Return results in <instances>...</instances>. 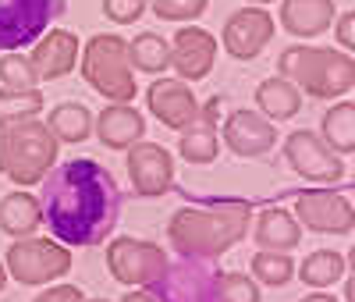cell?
I'll return each mask as SVG.
<instances>
[{
  "label": "cell",
  "instance_id": "ffe728a7",
  "mask_svg": "<svg viewBox=\"0 0 355 302\" xmlns=\"http://www.w3.org/2000/svg\"><path fill=\"white\" fill-rule=\"evenodd\" d=\"M252 274L259 285H270V288H284L295 274V260L284 253H256L252 256Z\"/></svg>",
  "mask_w": 355,
  "mask_h": 302
},
{
  "label": "cell",
  "instance_id": "e0dca14e",
  "mask_svg": "<svg viewBox=\"0 0 355 302\" xmlns=\"http://www.w3.org/2000/svg\"><path fill=\"white\" fill-rule=\"evenodd\" d=\"M139 132H142V117L135 110H128V107H110L100 117V139L110 149L128 146L132 139H139Z\"/></svg>",
  "mask_w": 355,
  "mask_h": 302
},
{
  "label": "cell",
  "instance_id": "ac0fdd59",
  "mask_svg": "<svg viewBox=\"0 0 355 302\" xmlns=\"http://www.w3.org/2000/svg\"><path fill=\"white\" fill-rule=\"evenodd\" d=\"M327 18H331L327 0H288V8H284V22L291 25V33H299V36L323 33Z\"/></svg>",
  "mask_w": 355,
  "mask_h": 302
},
{
  "label": "cell",
  "instance_id": "ba28073f",
  "mask_svg": "<svg viewBox=\"0 0 355 302\" xmlns=\"http://www.w3.org/2000/svg\"><path fill=\"white\" fill-rule=\"evenodd\" d=\"M288 157H291L295 171L306 174V178H313V181H334V178L345 174L341 164H338L334 157H327V153L316 146L313 132H295V135L288 139Z\"/></svg>",
  "mask_w": 355,
  "mask_h": 302
},
{
  "label": "cell",
  "instance_id": "7a4b0ae2",
  "mask_svg": "<svg viewBox=\"0 0 355 302\" xmlns=\"http://www.w3.org/2000/svg\"><path fill=\"white\" fill-rule=\"evenodd\" d=\"M68 11V0H0V50L33 47Z\"/></svg>",
  "mask_w": 355,
  "mask_h": 302
},
{
  "label": "cell",
  "instance_id": "9c48e42d",
  "mask_svg": "<svg viewBox=\"0 0 355 302\" xmlns=\"http://www.w3.org/2000/svg\"><path fill=\"white\" fill-rule=\"evenodd\" d=\"M128 171H132V181H135V189L142 196H160L167 189L174 167H171V160L160 153V149L139 146V149H132V157H128Z\"/></svg>",
  "mask_w": 355,
  "mask_h": 302
},
{
  "label": "cell",
  "instance_id": "4dcf8cb0",
  "mask_svg": "<svg viewBox=\"0 0 355 302\" xmlns=\"http://www.w3.org/2000/svg\"><path fill=\"white\" fill-rule=\"evenodd\" d=\"M121 302H160V299H157V292H153L150 285H146L142 292H128V295H125Z\"/></svg>",
  "mask_w": 355,
  "mask_h": 302
},
{
  "label": "cell",
  "instance_id": "f1b7e54d",
  "mask_svg": "<svg viewBox=\"0 0 355 302\" xmlns=\"http://www.w3.org/2000/svg\"><path fill=\"white\" fill-rule=\"evenodd\" d=\"M206 11V0H157L160 18H192Z\"/></svg>",
  "mask_w": 355,
  "mask_h": 302
},
{
  "label": "cell",
  "instance_id": "83f0119b",
  "mask_svg": "<svg viewBox=\"0 0 355 302\" xmlns=\"http://www.w3.org/2000/svg\"><path fill=\"white\" fill-rule=\"evenodd\" d=\"M0 78H4L8 85H15V89H28L36 82L33 68H28L21 57H4V60H0Z\"/></svg>",
  "mask_w": 355,
  "mask_h": 302
},
{
  "label": "cell",
  "instance_id": "d6986e66",
  "mask_svg": "<svg viewBox=\"0 0 355 302\" xmlns=\"http://www.w3.org/2000/svg\"><path fill=\"white\" fill-rule=\"evenodd\" d=\"M36 65L43 75H64L75 65V36L68 33H53L40 50H36Z\"/></svg>",
  "mask_w": 355,
  "mask_h": 302
},
{
  "label": "cell",
  "instance_id": "cb8c5ba5",
  "mask_svg": "<svg viewBox=\"0 0 355 302\" xmlns=\"http://www.w3.org/2000/svg\"><path fill=\"white\" fill-rule=\"evenodd\" d=\"M259 103L270 110L274 117H291L295 110H299V97H295V89L288 82H263L259 89Z\"/></svg>",
  "mask_w": 355,
  "mask_h": 302
},
{
  "label": "cell",
  "instance_id": "3957f363",
  "mask_svg": "<svg viewBox=\"0 0 355 302\" xmlns=\"http://www.w3.org/2000/svg\"><path fill=\"white\" fill-rule=\"evenodd\" d=\"M160 302H220L217 295V267L214 260L185 256L167 263V270L150 285Z\"/></svg>",
  "mask_w": 355,
  "mask_h": 302
},
{
  "label": "cell",
  "instance_id": "5bb4252c",
  "mask_svg": "<svg viewBox=\"0 0 355 302\" xmlns=\"http://www.w3.org/2000/svg\"><path fill=\"white\" fill-rule=\"evenodd\" d=\"M43 224L40 203L25 192H11L4 203H0V231L8 235H33Z\"/></svg>",
  "mask_w": 355,
  "mask_h": 302
},
{
  "label": "cell",
  "instance_id": "8fae6325",
  "mask_svg": "<svg viewBox=\"0 0 355 302\" xmlns=\"http://www.w3.org/2000/svg\"><path fill=\"white\" fill-rule=\"evenodd\" d=\"M270 15L266 11H242L234 15L231 25H227V47L239 53V57H249L256 53L266 40H270Z\"/></svg>",
  "mask_w": 355,
  "mask_h": 302
},
{
  "label": "cell",
  "instance_id": "9a60e30c",
  "mask_svg": "<svg viewBox=\"0 0 355 302\" xmlns=\"http://www.w3.org/2000/svg\"><path fill=\"white\" fill-rule=\"evenodd\" d=\"M299 238H302L299 224H295V217L284 214V210H266L256 221V242L263 249H295Z\"/></svg>",
  "mask_w": 355,
  "mask_h": 302
},
{
  "label": "cell",
  "instance_id": "30bf717a",
  "mask_svg": "<svg viewBox=\"0 0 355 302\" xmlns=\"http://www.w3.org/2000/svg\"><path fill=\"white\" fill-rule=\"evenodd\" d=\"M227 146L242 157H259L274 146V128L256 121L252 110H239L227 121Z\"/></svg>",
  "mask_w": 355,
  "mask_h": 302
},
{
  "label": "cell",
  "instance_id": "8992f818",
  "mask_svg": "<svg viewBox=\"0 0 355 302\" xmlns=\"http://www.w3.org/2000/svg\"><path fill=\"white\" fill-rule=\"evenodd\" d=\"M167 263L171 260L153 246V242H135V238H117L107 253L110 274L121 278L125 285H153L167 270Z\"/></svg>",
  "mask_w": 355,
  "mask_h": 302
},
{
  "label": "cell",
  "instance_id": "d6a6232c",
  "mask_svg": "<svg viewBox=\"0 0 355 302\" xmlns=\"http://www.w3.org/2000/svg\"><path fill=\"white\" fill-rule=\"evenodd\" d=\"M302 302H338V299H331V295H323V292H316V295H306Z\"/></svg>",
  "mask_w": 355,
  "mask_h": 302
},
{
  "label": "cell",
  "instance_id": "4fadbf2b",
  "mask_svg": "<svg viewBox=\"0 0 355 302\" xmlns=\"http://www.w3.org/2000/svg\"><path fill=\"white\" fill-rule=\"evenodd\" d=\"M150 103H153V110H157V117L164 121V125H174V128L185 125V121L196 114L192 97L178 82H157L150 89Z\"/></svg>",
  "mask_w": 355,
  "mask_h": 302
},
{
  "label": "cell",
  "instance_id": "4316f807",
  "mask_svg": "<svg viewBox=\"0 0 355 302\" xmlns=\"http://www.w3.org/2000/svg\"><path fill=\"white\" fill-rule=\"evenodd\" d=\"M352 103H341V107H334L331 114H327V139L341 149V153H352Z\"/></svg>",
  "mask_w": 355,
  "mask_h": 302
},
{
  "label": "cell",
  "instance_id": "5b68a950",
  "mask_svg": "<svg viewBox=\"0 0 355 302\" xmlns=\"http://www.w3.org/2000/svg\"><path fill=\"white\" fill-rule=\"evenodd\" d=\"M8 270L21 285H43L57 274H68L71 256H68V249L57 246V242L25 238V242H15L8 249Z\"/></svg>",
  "mask_w": 355,
  "mask_h": 302
},
{
  "label": "cell",
  "instance_id": "f546056e",
  "mask_svg": "<svg viewBox=\"0 0 355 302\" xmlns=\"http://www.w3.org/2000/svg\"><path fill=\"white\" fill-rule=\"evenodd\" d=\"M36 302H85V299L75 285H57V288H46Z\"/></svg>",
  "mask_w": 355,
  "mask_h": 302
},
{
  "label": "cell",
  "instance_id": "603a6c76",
  "mask_svg": "<svg viewBox=\"0 0 355 302\" xmlns=\"http://www.w3.org/2000/svg\"><path fill=\"white\" fill-rule=\"evenodd\" d=\"M217 295L220 302H259V285L239 270H217Z\"/></svg>",
  "mask_w": 355,
  "mask_h": 302
},
{
  "label": "cell",
  "instance_id": "7402d4cb",
  "mask_svg": "<svg viewBox=\"0 0 355 302\" xmlns=\"http://www.w3.org/2000/svg\"><path fill=\"white\" fill-rule=\"evenodd\" d=\"M214 110H217V100H210V107H206L202 128H196V132H189V135H185V142H182V153H185L189 160H214V157H217V146H214V135H210Z\"/></svg>",
  "mask_w": 355,
  "mask_h": 302
},
{
  "label": "cell",
  "instance_id": "2e32d148",
  "mask_svg": "<svg viewBox=\"0 0 355 302\" xmlns=\"http://www.w3.org/2000/svg\"><path fill=\"white\" fill-rule=\"evenodd\" d=\"M341 274H348V256H341L334 249H320V253L306 256L299 267V278L313 288H327V285L341 281Z\"/></svg>",
  "mask_w": 355,
  "mask_h": 302
},
{
  "label": "cell",
  "instance_id": "836d02e7",
  "mask_svg": "<svg viewBox=\"0 0 355 302\" xmlns=\"http://www.w3.org/2000/svg\"><path fill=\"white\" fill-rule=\"evenodd\" d=\"M4 285H8V270H4V267H0V288H4Z\"/></svg>",
  "mask_w": 355,
  "mask_h": 302
},
{
  "label": "cell",
  "instance_id": "d4e9b609",
  "mask_svg": "<svg viewBox=\"0 0 355 302\" xmlns=\"http://www.w3.org/2000/svg\"><path fill=\"white\" fill-rule=\"evenodd\" d=\"M132 60H135L142 72H160L167 60H171V53H167V43L160 36H139L132 43Z\"/></svg>",
  "mask_w": 355,
  "mask_h": 302
},
{
  "label": "cell",
  "instance_id": "484cf974",
  "mask_svg": "<svg viewBox=\"0 0 355 302\" xmlns=\"http://www.w3.org/2000/svg\"><path fill=\"white\" fill-rule=\"evenodd\" d=\"M43 107V97L40 93H25L18 97V93H4L0 97V125H11V121H18V117H28V114H36Z\"/></svg>",
  "mask_w": 355,
  "mask_h": 302
},
{
  "label": "cell",
  "instance_id": "6da1fadb",
  "mask_svg": "<svg viewBox=\"0 0 355 302\" xmlns=\"http://www.w3.org/2000/svg\"><path fill=\"white\" fill-rule=\"evenodd\" d=\"M40 214L64 246H103L121 217V189L114 174L89 157L57 164L40 192Z\"/></svg>",
  "mask_w": 355,
  "mask_h": 302
},
{
  "label": "cell",
  "instance_id": "7c38bea8",
  "mask_svg": "<svg viewBox=\"0 0 355 302\" xmlns=\"http://www.w3.org/2000/svg\"><path fill=\"white\" fill-rule=\"evenodd\" d=\"M174 65L182 75L189 78H199L210 72L214 65V40L206 33H196V28H185L182 36H178V50H174Z\"/></svg>",
  "mask_w": 355,
  "mask_h": 302
},
{
  "label": "cell",
  "instance_id": "44dd1931",
  "mask_svg": "<svg viewBox=\"0 0 355 302\" xmlns=\"http://www.w3.org/2000/svg\"><path fill=\"white\" fill-rule=\"evenodd\" d=\"M50 128L57 132V139L64 142H78L89 135V110L78 107V103H61L50 117Z\"/></svg>",
  "mask_w": 355,
  "mask_h": 302
},
{
  "label": "cell",
  "instance_id": "52a82bcc",
  "mask_svg": "<svg viewBox=\"0 0 355 302\" xmlns=\"http://www.w3.org/2000/svg\"><path fill=\"white\" fill-rule=\"evenodd\" d=\"M299 217L313 231L348 235L352 231V199L338 192H299Z\"/></svg>",
  "mask_w": 355,
  "mask_h": 302
},
{
  "label": "cell",
  "instance_id": "e575fe53",
  "mask_svg": "<svg viewBox=\"0 0 355 302\" xmlns=\"http://www.w3.org/2000/svg\"><path fill=\"white\" fill-rule=\"evenodd\" d=\"M89 302H107V299H89Z\"/></svg>",
  "mask_w": 355,
  "mask_h": 302
},
{
  "label": "cell",
  "instance_id": "277c9868",
  "mask_svg": "<svg viewBox=\"0 0 355 302\" xmlns=\"http://www.w3.org/2000/svg\"><path fill=\"white\" fill-rule=\"evenodd\" d=\"M210 235L217 242V249L234 246V242L245 235V214H239L234 221H227V217H206V221H199L192 210H182V214L171 221V242L178 246L182 256L210 260V256H206V238H210Z\"/></svg>",
  "mask_w": 355,
  "mask_h": 302
},
{
  "label": "cell",
  "instance_id": "1f68e13d",
  "mask_svg": "<svg viewBox=\"0 0 355 302\" xmlns=\"http://www.w3.org/2000/svg\"><path fill=\"white\" fill-rule=\"evenodd\" d=\"M348 28H352V15H345L341 25H338V40H345V47H352V33H348Z\"/></svg>",
  "mask_w": 355,
  "mask_h": 302
}]
</instances>
